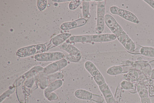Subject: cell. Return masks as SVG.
<instances>
[{
	"instance_id": "obj_30",
	"label": "cell",
	"mask_w": 154,
	"mask_h": 103,
	"mask_svg": "<svg viewBox=\"0 0 154 103\" xmlns=\"http://www.w3.org/2000/svg\"><path fill=\"white\" fill-rule=\"evenodd\" d=\"M44 95L45 97L50 101L56 100L58 98L57 95L52 92L49 93H45Z\"/></svg>"
},
{
	"instance_id": "obj_8",
	"label": "cell",
	"mask_w": 154,
	"mask_h": 103,
	"mask_svg": "<svg viewBox=\"0 0 154 103\" xmlns=\"http://www.w3.org/2000/svg\"><path fill=\"white\" fill-rule=\"evenodd\" d=\"M67 65V61L63 58L52 63L44 67L43 72L45 74H52L65 67Z\"/></svg>"
},
{
	"instance_id": "obj_6",
	"label": "cell",
	"mask_w": 154,
	"mask_h": 103,
	"mask_svg": "<svg viewBox=\"0 0 154 103\" xmlns=\"http://www.w3.org/2000/svg\"><path fill=\"white\" fill-rule=\"evenodd\" d=\"M74 95L80 99L92 100L100 103H102L103 101V99L101 96L83 89L76 90L74 92Z\"/></svg>"
},
{
	"instance_id": "obj_13",
	"label": "cell",
	"mask_w": 154,
	"mask_h": 103,
	"mask_svg": "<svg viewBox=\"0 0 154 103\" xmlns=\"http://www.w3.org/2000/svg\"><path fill=\"white\" fill-rule=\"evenodd\" d=\"M98 87L106 103H117L108 85L106 82Z\"/></svg>"
},
{
	"instance_id": "obj_10",
	"label": "cell",
	"mask_w": 154,
	"mask_h": 103,
	"mask_svg": "<svg viewBox=\"0 0 154 103\" xmlns=\"http://www.w3.org/2000/svg\"><path fill=\"white\" fill-rule=\"evenodd\" d=\"M134 67H136L135 64H125L112 66L106 71V73L111 76H116L121 73L128 72Z\"/></svg>"
},
{
	"instance_id": "obj_15",
	"label": "cell",
	"mask_w": 154,
	"mask_h": 103,
	"mask_svg": "<svg viewBox=\"0 0 154 103\" xmlns=\"http://www.w3.org/2000/svg\"><path fill=\"white\" fill-rule=\"evenodd\" d=\"M136 68L141 70L148 76L151 75L152 69L148 62L146 60H139L135 62Z\"/></svg>"
},
{
	"instance_id": "obj_17",
	"label": "cell",
	"mask_w": 154,
	"mask_h": 103,
	"mask_svg": "<svg viewBox=\"0 0 154 103\" xmlns=\"http://www.w3.org/2000/svg\"><path fill=\"white\" fill-rule=\"evenodd\" d=\"M106 0L97 1V18H104L105 13Z\"/></svg>"
},
{
	"instance_id": "obj_25",
	"label": "cell",
	"mask_w": 154,
	"mask_h": 103,
	"mask_svg": "<svg viewBox=\"0 0 154 103\" xmlns=\"http://www.w3.org/2000/svg\"><path fill=\"white\" fill-rule=\"evenodd\" d=\"M40 87L42 89H45L48 85V79L47 77L42 75H40Z\"/></svg>"
},
{
	"instance_id": "obj_19",
	"label": "cell",
	"mask_w": 154,
	"mask_h": 103,
	"mask_svg": "<svg viewBox=\"0 0 154 103\" xmlns=\"http://www.w3.org/2000/svg\"><path fill=\"white\" fill-rule=\"evenodd\" d=\"M137 70H131L125 75V79L132 82L136 81L139 77V74Z\"/></svg>"
},
{
	"instance_id": "obj_27",
	"label": "cell",
	"mask_w": 154,
	"mask_h": 103,
	"mask_svg": "<svg viewBox=\"0 0 154 103\" xmlns=\"http://www.w3.org/2000/svg\"><path fill=\"white\" fill-rule=\"evenodd\" d=\"M47 77L48 79L50 80H56L62 79L63 77V75L61 73L58 72L48 75Z\"/></svg>"
},
{
	"instance_id": "obj_11",
	"label": "cell",
	"mask_w": 154,
	"mask_h": 103,
	"mask_svg": "<svg viewBox=\"0 0 154 103\" xmlns=\"http://www.w3.org/2000/svg\"><path fill=\"white\" fill-rule=\"evenodd\" d=\"M87 20L84 18H79L74 21L63 23L60 28L62 30L68 31L84 25L86 24Z\"/></svg>"
},
{
	"instance_id": "obj_5",
	"label": "cell",
	"mask_w": 154,
	"mask_h": 103,
	"mask_svg": "<svg viewBox=\"0 0 154 103\" xmlns=\"http://www.w3.org/2000/svg\"><path fill=\"white\" fill-rule=\"evenodd\" d=\"M64 56L62 52L56 51L38 54L35 56L34 58L39 62L56 61L64 58Z\"/></svg>"
},
{
	"instance_id": "obj_9",
	"label": "cell",
	"mask_w": 154,
	"mask_h": 103,
	"mask_svg": "<svg viewBox=\"0 0 154 103\" xmlns=\"http://www.w3.org/2000/svg\"><path fill=\"white\" fill-rule=\"evenodd\" d=\"M117 38L127 51L129 52L135 51L136 48L135 43L124 31L117 36Z\"/></svg>"
},
{
	"instance_id": "obj_14",
	"label": "cell",
	"mask_w": 154,
	"mask_h": 103,
	"mask_svg": "<svg viewBox=\"0 0 154 103\" xmlns=\"http://www.w3.org/2000/svg\"><path fill=\"white\" fill-rule=\"evenodd\" d=\"M93 42H104L113 41L117 38V36L112 33L92 34Z\"/></svg>"
},
{
	"instance_id": "obj_26",
	"label": "cell",
	"mask_w": 154,
	"mask_h": 103,
	"mask_svg": "<svg viewBox=\"0 0 154 103\" xmlns=\"http://www.w3.org/2000/svg\"><path fill=\"white\" fill-rule=\"evenodd\" d=\"M83 0H73L69 2L68 7L69 9L74 10L77 8L82 3Z\"/></svg>"
},
{
	"instance_id": "obj_23",
	"label": "cell",
	"mask_w": 154,
	"mask_h": 103,
	"mask_svg": "<svg viewBox=\"0 0 154 103\" xmlns=\"http://www.w3.org/2000/svg\"><path fill=\"white\" fill-rule=\"evenodd\" d=\"M104 18H97L96 29L97 34H99L103 31L105 27Z\"/></svg>"
},
{
	"instance_id": "obj_20",
	"label": "cell",
	"mask_w": 154,
	"mask_h": 103,
	"mask_svg": "<svg viewBox=\"0 0 154 103\" xmlns=\"http://www.w3.org/2000/svg\"><path fill=\"white\" fill-rule=\"evenodd\" d=\"M140 53L146 56L154 57V48L149 47H142L140 50Z\"/></svg>"
},
{
	"instance_id": "obj_7",
	"label": "cell",
	"mask_w": 154,
	"mask_h": 103,
	"mask_svg": "<svg viewBox=\"0 0 154 103\" xmlns=\"http://www.w3.org/2000/svg\"><path fill=\"white\" fill-rule=\"evenodd\" d=\"M104 19L106 24L112 33L116 36L120 34L123 31L121 26L111 15L109 14H106Z\"/></svg>"
},
{
	"instance_id": "obj_16",
	"label": "cell",
	"mask_w": 154,
	"mask_h": 103,
	"mask_svg": "<svg viewBox=\"0 0 154 103\" xmlns=\"http://www.w3.org/2000/svg\"><path fill=\"white\" fill-rule=\"evenodd\" d=\"M71 36V34L69 33H61L53 38L51 41L53 44L58 46L65 42Z\"/></svg>"
},
{
	"instance_id": "obj_21",
	"label": "cell",
	"mask_w": 154,
	"mask_h": 103,
	"mask_svg": "<svg viewBox=\"0 0 154 103\" xmlns=\"http://www.w3.org/2000/svg\"><path fill=\"white\" fill-rule=\"evenodd\" d=\"M136 88L138 93L141 98L148 97V92L145 86L138 84L137 85Z\"/></svg>"
},
{
	"instance_id": "obj_1",
	"label": "cell",
	"mask_w": 154,
	"mask_h": 103,
	"mask_svg": "<svg viewBox=\"0 0 154 103\" xmlns=\"http://www.w3.org/2000/svg\"><path fill=\"white\" fill-rule=\"evenodd\" d=\"M58 47L68 53L65 55L64 57L67 61L77 63L81 59L82 53L73 45L65 41Z\"/></svg>"
},
{
	"instance_id": "obj_24",
	"label": "cell",
	"mask_w": 154,
	"mask_h": 103,
	"mask_svg": "<svg viewBox=\"0 0 154 103\" xmlns=\"http://www.w3.org/2000/svg\"><path fill=\"white\" fill-rule=\"evenodd\" d=\"M120 85L121 87L125 90H133L134 87L133 83L125 80L122 81Z\"/></svg>"
},
{
	"instance_id": "obj_29",
	"label": "cell",
	"mask_w": 154,
	"mask_h": 103,
	"mask_svg": "<svg viewBox=\"0 0 154 103\" xmlns=\"http://www.w3.org/2000/svg\"><path fill=\"white\" fill-rule=\"evenodd\" d=\"M15 90V88L14 87L12 89H9L7 90L0 96V102L3 101L5 98L7 97H8Z\"/></svg>"
},
{
	"instance_id": "obj_35",
	"label": "cell",
	"mask_w": 154,
	"mask_h": 103,
	"mask_svg": "<svg viewBox=\"0 0 154 103\" xmlns=\"http://www.w3.org/2000/svg\"><path fill=\"white\" fill-rule=\"evenodd\" d=\"M151 78L154 79V68L152 70V72L150 76Z\"/></svg>"
},
{
	"instance_id": "obj_3",
	"label": "cell",
	"mask_w": 154,
	"mask_h": 103,
	"mask_svg": "<svg viewBox=\"0 0 154 103\" xmlns=\"http://www.w3.org/2000/svg\"><path fill=\"white\" fill-rule=\"evenodd\" d=\"M84 66L86 70L92 76L98 86L106 82L104 77L92 62L87 61L85 63Z\"/></svg>"
},
{
	"instance_id": "obj_28",
	"label": "cell",
	"mask_w": 154,
	"mask_h": 103,
	"mask_svg": "<svg viewBox=\"0 0 154 103\" xmlns=\"http://www.w3.org/2000/svg\"><path fill=\"white\" fill-rule=\"evenodd\" d=\"M47 1V0H38L37 6L38 8L40 11L44 10L46 8Z\"/></svg>"
},
{
	"instance_id": "obj_2",
	"label": "cell",
	"mask_w": 154,
	"mask_h": 103,
	"mask_svg": "<svg viewBox=\"0 0 154 103\" xmlns=\"http://www.w3.org/2000/svg\"><path fill=\"white\" fill-rule=\"evenodd\" d=\"M46 49V45L40 43L22 47L18 49L16 54L19 57H25L35 54L42 53Z\"/></svg>"
},
{
	"instance_id": "obj_32",
	"label": "cell",
	"mask_w": 154,
	"mask_h": 103,
	"mask_svg": "<svg viewBox=\"0 0 154 103\" xmlns=\"http://www.w3.org/2000/svg\"><path fill=\"white\" fill-rule=\"evenodd\" d=\"M143 1L154 9V0H144Z\"/></svg>"
},
{
	"instance_id": "obj_22",
	"label": "cell",
	"mask_w": 154,
	"mask_h": 103,
	"mask_svg": "<svg viewBox=\"0 0 154 103\" xmlns=\"http://www.w3.org/2000/svg\"><path fill=\"white\" fill-rule=\"evenodd\" d=\"M82 14L84 18L88 17L89 13V1L83 0L82 3Z\"/></svg>"
},
{
	"instance_id": "obj_18",
	"label": "cell",
	"mask_w": 154,
	"mask_h": 103,
	"mask_svg": "<svg viewBox=\"0 0 154 103\" xmlns=\"http://www.w3.org/2000/svg\"><path fill=\"white\" fill-rule=\"evenodd\" d=\"M63 82L61 79L55 80L50 83L45 89L44 92L49 93L60 87L63 84Z\"/></svg>"
},
{
	"instance_id": "obj_12",
	"label": "cell",
	"mask_w": 154,
	"mask_h": 103,
	"mask_svg": "<svg viewBox=\"0 0 154 103\" xmlns=\"http://www.w3.org/2000/svg\"><path fill=\"white\" fill-rule=\"evenodd\" d=\"M66 41L71 44L75 43H91L93 42L92 34L71 36Z\"/></svg>"
},
{
	"instance_id": "obj_31",
	"label": "cell",
	"mask_w": 154,
	"mask_h": 103,
	"mask_svg": "<svg viewBox=\"0 0 154 103\" xmlns=\"http://www.w3.org/2000/svg\"><path fill=\"white\" fill-rule=\"evenodd\" d=\"M121 89L118 88V86L116 91L114 98L116 102H119V101L121 95Z\"/></svg>"
},
{
	"instance_id": "obj_4",
	"label": "cell",
	"mask_w": 154,
	"mask_h": 103,
	"mask_svg": "<svg viewBox=\"0 0 154 103\" xmlns=\"http://www.w3.org/2000/svg\"><path fill=\"white\" fill-rule=\"evenodd\" d=\"M109 11L112 14L118 15L128 21L135 24L139 23L140 21L137 17L129 11L119 8L116 6L111 7Z\"/></svg>"
},
{
	"instance_id": "obj_34",
	"label": "cell",
	"mask_w": 154,
	"mask_h": 103,
	"mask_svg": "<svg viewBox=\"0 0 154 103\" xmlns=\"http://www.w3.org/2000/svg\"><path fill=\"white\" fill-rule=\"evenodd\" d=\"M52 1L54 2H68V1H71L72 0H52Z\"/></svg>"
},
{
	"instance_id": "obj_33",
	"label": "cell",
	"mask_w": 154,
	"mask_h": 103,
	"mask_svg": "<svg viewBox=\"0 0 154 103\" xmlns=\"http://www.w3.org/2000/svg\"><path fill=\"white\" fill-rule=\"evenodd\" d=\"M141 103H151L150 99L148 97L141 99Z\"/></svg>"
}]
</instances>
